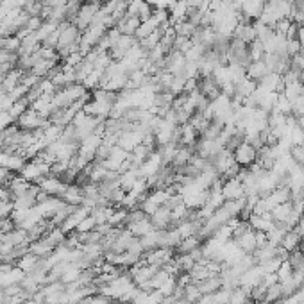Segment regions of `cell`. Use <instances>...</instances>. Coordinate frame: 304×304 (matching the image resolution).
I'll list each match as a JSON object with an SVG mask.
<instances>
[{
  "mask_svg": "<svg viewBox=\"0 0 304 304\" xmlns=\"http://www.w3.org/2000/svg\"><path fill=\"white\" fill-rule=\"evenodd\" d=\"M16 122H18V126L22 127V129H25V131H41V129H45V127L50 126V120L45 118V116H41L40 113L32 108L27 109Z\"/></svg>",
  "mask_w": 304,
  "mask_h": 304,
  "instance_id": "cell-1",
  "label": "cell"
},
{
  "mask_svg": "<svg viewBox=\"0 0 304 304\" xmlns=\"http://www.w3.org/2000/svg\"><path fill=\"white\" fill-rule=\"evenodd\" d=\"M197 288L202 295H215L217 292H220L224 288V279L220 274H211L201 279V281H195Z\"/></svg>",
  "mask_w": 304,
  "mask_h": 304,
  "instance_id": "cell-2",
  "label": "cell"
},
{
  "mask_svg": "<svg viewBox=\"0 0 304 304\" xmlns=\"http://www.w3.org/2000/svg\"><path fill=\"white\" fill-rule=\"evenodd\" d=\"M222 197H224V201L241 199V197H245V186L238 177L227 179V181L222 183Z\"/></svg>",
  "mask_w": 304,
  "mask_h": 304,
  "instance_id": "cell-3",
  "label": "cell"
},
{
  "mask_svg": "<svg viewBox=\"0 0 304 304\" xmlns=\"http://www.w3.org/2000/svg\"><path fill=\"white\" fill-rule=\"evenodd\" d=\"M233 158H235V163H238L241 168H249L256 163V149L245 142L233 152Z\"/></svg>",
  "mask_w": 304,
  "mask_h": 304,
  "instance_id": "cell-4",
  "label": "cell"
},
{
  "mask_svg": "<svg viewBox=\"0 0 304 304\" xmlns=\"http://www.w3.org/2000/svg\"><path fill=\"white\" fill-rule=\"evenodd\" d=\"M236 247L240 249L243 254H251L253 256V253L258 249V241H256V231L251 227L249 231H245L243 235L240 236V238H236L235 240Z\"/></svg>",
  "mask_w": 304,
  "mask_h": 304,
  "instance_id": "cell-5",
  "label": "cell"
},
{
  "mask_svg": "<svg viewBox=\"0 0 304 304\" xmlns=\"http://www.w3.org/2000/svg\"><path fill=\"white\" fill-rule=\"evenodd\" d=\"M140 25H142L140 18L134 16V15H129V13H127L126 16L122 18V20L118 23H116L115 27L118 31H120L122 36H136L138 29H140Z\"/></svg>",
  "mask_w": 304,
  "mask_h": 304,
  "instance_id": "cell-6",
  "label": "cell"
},
{
  "mask_svg": "<svg viewBox=\"0 0 304 304\" xmlns=\"http://www.w3.org/2000/svg\"><path fill=\"white\" fill-rule=\"evenodd\" d=\"M233 36L241 40L243 43L247 45H251L254 40H258V36H256V29H254V22L253 23H238L233 31Z\"/></svg>",
  "mask_w": 304,
  "mask_h": 304,
  "instance_id": "cell-7",
  "label": "cell"
},
{
  "mask_svg": "<svg viewBox=\"0 0 304 304\" xmlns=\"http://www.w3.org/2000/svg\"><path fill=\"white\" fill-rule=\"evenodd\" d=\"M179 134H181V147L183 145H193L199 140V132L192 124H183L179 126Z\"/></svg>",
  "mask_w": 304,
  "mask_h": 304,
  "instance_id": "cell-8",
  "label": "cell"
},
{
  "mask_svg": "<svg viewBox=\"0 0 304 304\" xmlns=\"http://www.w3.org/2000/svg\"><path fill=\"white\" fill-rule=\"evenodd\" d=\"M301 238H303V236L299 235L297 229L293 227V229L287 231V233L283 235L281 243H279V245H281L283 249L287 251V253H290V251H293V249H297V247H299V243H301Z\"/></svg>",
  "mask_w": 304,
  "mask_h": 304,
  "instance_id": "cell-9",
  "label": "cell"
},
{
  "mask_svg": "<svg viewBox=\"0 0 304 304\" xmlns=\"http://www.w3.org/2000/svg\"><path fill=\"white\" fill-rule=\"evenodd\" d=\"M267 74H270V72H269V66L265 64V61H253L251 66L247 68V77L251 80H256V82H258L259 79H263Z\"/></svg>",
  "mask_w": 304,
  "mask_h": 304,
  "instance_id": "cell-10",
  "label": "cell"
},
{
  "mask_svg": "<svg viewBox=\"0 0 304 304\" xmlns=\"http://www.w3.org/2000/svg\"><path fill=\"white\" fill-rule=\"evenodd\" d=\"M279 82H281V75H277V74H267L263 77V79H259L256 84H258V88H261L263 92L267 93H272L277 90V86H279Z\"/></svg>",
  "mask_w": 304,
  "mask_h": 304,
  "instance_id": "cell-11",
  "label": "cell"
},
{
  "mask_svg": "<svg viewBox=\"0 0 304 304\" xmlns=\"http://www.w3.org/2000/svg\"><path fill=\"white\" fill-rule=\"evenodd\" d=\"M288 156H290V160H292L299 168L304 167V147L303 145L292 144L290 145V149H288Z\"/></svg>",
  "mask_w": 304,
  "mask_h": 304,
  "instance_id": "cell-12",
  "label": "cell"
},
{
  "mask_svg": "<svg viewBox=\"0 0 304 304\" xmlns=\"http://www.w3.org/2000/svg\"><path fill=\"white\" fill-rule=\"evenodd\" d=\"M283 95L287 97V100L290 102H295L299 97H303V82H293V84H288L285 86V92Z\"/></svg>",
  "mask_w": 304,
  "mask_h": 304,
  "instance_id": "cell-13",
  "label": "cell"
},
{
  "mask_svg": "<svg viewBox=\"0 0 304 304\" xmlns=\"http://www.w3.org/2000/svg\"><path fill=\"white\" fill-rule=\"evenodd\" d=\"M290 25H292V20H288V18H281V20H277V22L274 23V27H272V29H274L275 34L287 36Z\"/></svg>",
  "mask_w": 304,
  "mask_h": 304,
  "instance_id": "cell-14",
  "label": "cell"
},
{
  "mask_svg": "<svg viewBox=\"0 0 304 304\" xmlns=\"http://www.w3.org/2000/svg\"><path fill=\"white\" fill-rule=\"evenodd\" d=\"M304 48L303 45H301V41L295 38V40H287V54L290 56V58H293V56H297V54H301Z\"/></svg>",
  "mask_w": 304,
  "mask_h": 304,
  "instance_id": "cell-15",
  "label": "cell"
},
{
  "mask_svg": "<svg viewBox=\"0 0 304 304\" xmlns=\"http://www.w3.org/2000/svg\"><path fill=\"white\" fill-rule=\"evenodd\" d=\"M290 70L303 74V70H304V54L303 52L297 54V56H293V58H290Z\"/></svg>",
  "mask_w": 304,
  "mask_h": 304,
  "instance_id": "cell-16",
  "label": "cell"
},
{
  "mask_svg": "<svg viewBox=\"0 0 304 304\" xmlns=\"http://www.w3.org/2000/svg\"><path fill=\"white\" fill-rule=\"evenodd\" d=\"M245 142H247L249 145H253V147H254L256 150L261 149V147H265L263 138L259 136V132H249V134H247V140H245Z\"/></svg>",
  "mask_w": 304,
  "mask_h": 304,
  "instance_id": "cell-17",
  "label": "cell"
},
{
  "mask_svg": "<svg viewBox=\"0 0 304 304\" xmlns=\"http://www.w3.org/2000/svg\"><path fill=\"white\" fill-rule=\"evenodd\" d=\"M281 80L285 86L293 84V82H301V74H299V72H293V70H288L287 74L281 75Z\"/></svg>",
  "mask_w": 304,
  "mask_h": 304,
  "instance_id": "cell-18",
  "label": "cell"
},
{
  "mask_svg": "<svg viewBox=\"0 0 304 304\" xmlns=\"http://www.w3.org/2000/svg\"><path fill=\"white\" fill-rule=\"evenodd\" d=\"M38 2H40V4H43V6H45L47 2H48V0H38Z\"/></svg>",
  "mask_w": 304,
  "mask_h": 304,
  "instance_id": "cell-19",
  "label": "cell"
},
{
  "mask_svg": "<svg viewBox=\"0 0 304 304\" xmlns=\"http://www.w3.org/2000/svg\"><path fill=\"white\" fill-rule=\"evenodd\" d=\"M243 304H258V303H254V301H247V303H243Z\"/></svg>",
  "mask_w": 304,
  "mask_h": 304,
  "instance_id": "cell-20",
  "label": "cell"
},
{
  "mask_svg": "<svg viewBox=\"0 0 304 304\" xmlns=\"http://www.w3.org/2000/svg\"><path fill=\"white\" fill-rule=\"evenodd\" d=\"M303 54H304V50H303Z\"/></svg>",
  "mask_w": 304,
  "mask_h": 304,
  "instance_id": "cell-21",
  "label": "cell"
}]
</instances>
